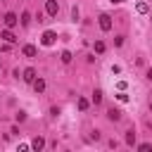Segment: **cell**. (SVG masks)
<instances>
[{
	"label": "cell",
	"mask_w": 152,
	"mask_h": 152,
	"mask_svg": "<svg viewBox=\"0 0 152 152\" xmlns=\"http://www.w3.org/2000/svg\"><path fill=\"white\" fill-rule=\"evenodd\" d=\"M55 40H57V33H55V31H45V33L40 36V43H43V45H48V48H50V45H55Z\"/></svg>",
	"instance_id": "6da1fadb"
},
{
	"label": "cell",
	"mask_w": 152,
	"mask_h": 152,
	"mask_svg": "<svg viewBox=\"0 0 152 152\" xmlns=\"http://www.w3.org/2000/svg\"><path fill=\"white\" fill-rule=\"evenodd\" d=\"M97 21H100V28H102V31H112V17H109V14H100Z\"/></svg>",
	"instance_id": "7a4b0ae2"
},
{
	"label": "cell",
	"mask_w": 152,
	"mask_h": 152,
	"mask_svg": "<svg viewBox=\"0 0 152 152\" xmlns=\"http://www.w3.org/2000/svg\"><path fill=\"white\" fill-rule=\"evenodd\" d=\"M45 12H48L50 17H57V12H59V5H57L55 0H48V2H45Z\"/></svg>",
	"instance_id": "3957f363"
},
{
	"label": "cell",
	"mask_w": 152,
	"mask_h": 152,
	"mask_svg": "<svg viewBox=\"0 0 152 152\" xmlns=\"http://www.w3.org/2000/svg\"><path fill=\"white\" fill-rule=\"evenodd\" d=\"M2 21H5V26H7V28H12V26H17V21H19V17H17L14 12H7Z\"/></svg>",
	"instance_id": "277c9868"
},
{
	"label": "cell",
	"mask_w": 152,
	"mask_h": 152,
	"mask_svg": "<svg viewBox=\"0 0 152 152\" xmlns=\"http://www.w3.org/2000/svg\"><path fill=\"white\" fill-rule=\"evenodd\" d=\"M21 78H24L26 83H33V81H36V69H31V66L24 69V76H21Z\"/></svg>",
	"instance_id": "5b68a950"
},
{
	"label": "cell",
	"mask_w": 152,
	"mask_h": 152,
	"mask_svg": "<svg viewBox=\"0 0 152 152\" xmlns=\"http://www.w3.org/2000/svg\"><path fill=\"white\" fill-rule=\"evenodd\" d=\"M0 38H2V40H7V43H14V40H17V38H14V33H12L10 28H5V31H0Z\"/></svg>",
	"instance_id": "8992f818"
},
{
	"label": "cell",
	"mask_w": 152,
	"mask_h": 152,
	"mask_svg": "<svg viewBox=\"0 0 152 152\" xmlns=\"http://www.w3.org/2000/svg\"><path fill=\"white\" fill-rule=\"evenodd\" d=\"M107 119H109V121H119V119H121V112H119V109H114V107H112V109H109V112H107Z\"/></svg>",
	"instance_id": "52a82bcc"
},
{
	"label": "cell",
	"mask_w": 152,
	"mask_h": 152,
	"mask_svg": "<svg viewBox=\"0 0 152 152\" xmlns=\"http://www.w3.org/2000/svg\"><path fill=\"white\" fill-rule=\"evenodd\" d=\"M33 90H36V93H43V90H45V81H43V78H36V81H33Z\"/></svg>",
	"instance_id": "ba28073f"
},
{
	"label": "cell",
	"mask_w": 152,
	"mask_h": 152,
	"mask_svg": "<svg viewBox=\"0 0 152 152\" xmlns=\"http://www.w3.org/2000/svg\"><path fill=\"white\" fill-rule=\"evenodd\" d=\"M24 57H36V48L33 45H24Z\"/></svg>",
	"instance_id": "9c48e42d"
},
{
	"label": "cell",
	"mask_w": 152,
	"mask_h": 152,
	"mask_svg": "<svg viewBox=\"0 0 152 152\" xmlns=\"http://www.w3.org/2000/svg\"><path fill=\"white\" fill-rule=\"evenodd\" d=\"M93 50H95L97 55H102V52H104V43H102V40H95V45H93Z\"/></svg>",
	"instance_id": "30bf717a"
},
{
	"label": "cell",
	"mask_w": 152,
	"mask_h": 152,
	"mask_svg": "<svg viewBox=\"0 0 152 152\" xmlns=\"http://www.w3.org/2000/svg\"><path fill=\"white\" fill-rule=\"evenodd\" d=\"M43 145H45V140H43V138H33V142H31V147H33V150H40Z\"/></svg>",
	"instance_id": "8fae6325"
},
{
	"label": "cell",
	"mask_w": 152,
	"mask_h": 152,
	"mask_svg": "<svg viewBox=\"0 0 152 152\" xmlns=\"http://www.w3.org/2000/svg\"><path fill=\"white\" fill-rule=\"evenodd\" d=\"M135 10H138V14H145V12H147V2H138Z\"/></svg>",
	"instance_id": "7c38bea8"
},
{
	"label": "cell",
	"mask_w": 152,
	"mask_h": 152,
	"mask_svg": "<svg viewBox=\"0 0 152 152\" xmlns=\"http://www.w3.org/2000/svg\"><path fill=\"white\" fill-rule=\"evenodd\" d=\"M93 102H95V104L102 102V90H95V93H93Z\"/></svg>",
	"instance_id": "4fadbf2b"
},
{
	"label": "cell",
	"mask_w": 152,
	"mask_h": 152,
	"mask_svg": "<svg viewBox=\"0 0 152 152\" xmlns=\"http://www.w3.org/2000/svg\"><path fill=\"white\" fill-rule=\"evenodd\" d=\"M126 142H128V145H135V133H133V131L126 133Z\"/></svg>",
	"instance_id": "5bb4252c"
},
{
	"label": "cell",
	"mask_w": 152,
	"mask_h": 152,
	"mask_svg": "<svg viewBox=\"0 0 152 152\" xmlns=\"http://www.w3.org/2000/svg\"><path fill=\"white\" fill-rule=\"evenodd\" d=\"M78 109H81V112H86V109H88V100H86V97H81V100H78Z\"/></svg>",
	"instance_id": "9a60e30c"
},
{
	"label": "cell",
	"mask_w": 152,
	"mask_h": 152,
	"mask_svg": "<svg viewBox=\"0 0 152 152\" xmlns=\"http://www.w3.org/2000/svg\"><path fill=\"white\" fill-rule=\"evenodd\" d=\"M62 62H64V64H66V62H71V52H66V50H64V52H62Z\"/></svg>",
	"instance_id": "2e32d148"
},
{
	"label": "cell",
	"mask_w": 152,
	"mask_h": 152,
	"mask_svg": "<svg viewBox=\"0 0 152 152\" xmlns=\"http://www.w3.org/2000/svg\"><path fill=\"white\" fill-rule=\"evenodd\" d=\"M138 150H140V152H147V150H152V145H150V142H142V145H138Z\"/></svg>",
	"instance_id": "e0dca14e"
},
{
	"label": "cell",
	"mask_w": 152,
	"mask_h": 152,
	"mask_svg": "<svg viewBox=\"0 0 152 152\" xmlns=\"http://www.w3.org/2000/svg\"><path fill=\"white\" fill-rule=\"evenodd\" d=\"M28 21H31V19H28V12H24V14H21V24H28Z\"/></svg>",
	"instance_id": "ac0fdd59"
},
{
	"label": "cell",
	"mask_w": 152,
	"mask_h": 152,
	"mask_svg": "<svg viewBox=\"0 0 152 152\" xmlns=\"http://www.w3.org/2000/svg\"><path fill=\"white\" fill-rule=\"evenodd\" d=\"M109 2H112V5H121L124 0H109Z\"/></svg>",
	"instance_id": "d6986e66"
},
{
	"label": "cell",
	"mask_w": 152,
	"mask_h": 152,
	"mask_svg": "<svg viewBox=\"0 0 152 152\" xmlns=\"http://www.w3.org/2000/svg\"><path fill=\"white\" fill-rule=\"evenodd\" d=\"M147 78H150V81H152V69H147Z\"/></svg>",
	"instance_id": "ffe728a7"
}]
</instances>
